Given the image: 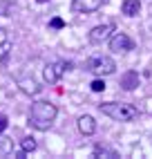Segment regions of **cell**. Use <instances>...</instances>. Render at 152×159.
Listing matches in <instances>:
<instances>
[{"label": "cell", "instance_id": "obj_1", "mask_svg": "<svg viewBox=\"0 0 152 159\" xmlns=\"http://www.w3.org/2000/svg\"><path fill=\"white\" fill-rule=\"evenodd\" d=\"M56 114H58V110H56L54 103L36 101V103H31V108H29V125L36 128V130H49L54 119H56Z\"/></svg>", "mask_w": 152, "mask_h": 159}, {"label": "cell", "instance_id": "obj_2", "mask_svg": "<svg viewBox=\"0 0 152 159\" xmlns=\"http://www.w3.org/2000/svg\"><path fill=\"white\" fill-rule=\"evenodd\" d=\"M99 110L110 116L114 121H121V123H127V121H134L139 116V110L130 103H116V101H107V103H99Z\"/></svg>", "mask_w": 152, "mask_h": 159}, {"label": "cell", "instance_id": "obj_3", "mask_svg": "<svg viewBox=\"0 0 152 159\" xmlns=\"http://www.w3.org/2000/svg\"><path fill=\"white\" fill-rule=\"evenodd\" d=\"M85 70L96 74V76H110V74L116 72V63L110 56L99 54V56H90L87 61H85Z\"/></svg>", "mask_w": 152, "mask_h": 159}, {"label": "cell", "instance_id": "obj_4", "mask_svg": "<svg viewBox=\"0 0 152 159\" xmlns=\"http://www.w3.org/2000/svg\"><path fill=\"white\" fill-rule=\"evenodd\" d=\"M110 49L114 52V54H125V52L134 49V40L127 34H123V31H118V34L110 36Z\"/></svg>", "mask_w": 152, "mask_h": 159}, {"label": "cell", "instance_id": "obj_5", "mask_svg": "<svg viewBox=\"0 0 152 159\" xmlns=\"http://www.w3.org/2000/svg\"><path fill=\"white\" fill-rule=\"evenodd\" d=\"M112 31H114V23H105V25H96L92 31H90V43H94V45H101V43H105V40H110V36H112Z\"/></svg>", "mask_w": 152, "mask_h": 159}, {"label": "cell", "instance_id": "obj_6", "mask_svg": "<svg viewBox=\"0 0 152 159\" xmlns=\"http://www.w3.org/2000/svg\"><path fill=\"white\" fill-rule=\"evenodd\" d=\"M103 7V0H72V9L78 14H92Z\"/></svg>", "mask_w": 152, "mask_h": 159}, {"label": "cell", "instance_id": "obj_7", "mask_svg": "<svg viewBox=\"0 0 152 159\" xmlns=\"http://www.w3.org/2000/svg\"><path fill=\"white\" fill-rule=\"evenodd\" d=\"M18 88H20V92H25V94H29V97H36V94L40 92V85L31 79V76H18Z\"/></svg>", "mask_w": 152, "mask_h": 159}, {"label": "cell", "instance_id": "obj_8", "mask_svg": "<svg viewBox=\"0 0 152 159\" xmlns=\"http://www.w3.org/2000/svg\"><path fill=\"white\" fill-rule=\"evenodd\" d=\"M76 125H78V132H81V134H85V137H90V134H94V132H96V121H94V116H90V114L78 116Z\"/></svg>", "mask_w": 152, "mask_h": 159}, {"label": "cell", "instance_id": "obj_9", "mask_svg": "<svg viewBox=\"0 0 152 159\" xmlns=\"http://www.w3.org/2000/svg\"><path fill=\"white\" fill-rule=\"evenodd\" d=\"M139 83H141V79H139V74H136V72H125L123 76H121V88H123L125 92L136 90V88H139Z\"/></svg>", "mask_w": 152, "mask_h": 159}, {"label": "cell", "instance_id": "obj_10", "mask_svg": "<svg viewBox=\"0 0 152 159\" xmlns=\"http://www.w3.org/2000/svg\"><path fill=\"white\" fill-rule=\"evenodd\" d=\"M42 79H45V83H49V85H54V83L60 79V72L56 67V63H47V65L42 67Z\"/></svg>", "mask_w": 152, "mask_h": 159}, {"label": "cell", "instance_id": "obj_11", "mask_svg": "<svg viewBox=\"0 0 152 159\" xmlns=\"http://www.w3.org/2000/svg\"><path fill=\"white\" fill-rule=\"evenodd\" d=\"M121 11L125 14V16H139V11H141V2L139 0H123V5H121Z\"/></svg>", "mask_w": 152, "mask_h": 159}, {"label": "cell", "instance_id": "obj_12", "mask_svg": "<svg viewBox=\"0 0 152 159\" xmlns=\"http://www.w3.org/2000/svg\"><path fill=\"white\" fill-rule=\"evenodd\" d=\"M14 152V141L9 137H0V157H7Z\"/></svg>", "mask_w": 152, "mask_h": 159}, {"label": "cell", "instance_id": "obj_13", "mask_svg": "<svg viewBox=\"0 0 152 159\" xmlns=\"http://www.w3.org/2000/svg\"><path fill=\"white\" fill-rule=\"evenodd\" d=\"M36 148H38V143H36L34 137H25V139L20 141V150H25L27 155H29V152H34Z\"/></svg>", "mask_w": 152, "mask_h": 159}, {"label": "cell", "instance_id": "obj_14", "mask_svg": "<svg viewBox=\"0 0 152 159\" xmlns=\"http://www.w3.org/2000/svg\"><path fill=\"white\" fill-rule=\"evenodd\" d=\"M94 157H118V152L112 150V148H105V146H96L94 148Z\"/></svg>", "mask_w": 152, "mask_h": 159}, {"label": "cell", "instance_id": "obj_15", "mask_svg": "<svg viewBox=\"0 0 152 159\" xmlns=\"http://www.w3.org/2000/svg\"><path fill=\"white\" fill-rule=\"evenodd\" d=\"M90 88H92V92H103V90H105V81H103V79H94V81L90 83Z\"/></svg>", "mask_w": 152, "mask_h": 159}, {"label": "cell", "instance_id": "obj_16", "mask_svg": "<svg viewBox=\"0 0 152 159\" xmlns=\"http://www.w3.org/2000/svg\"><path fill=\"white\" fill-rule=\"evenodd\" d=\"M9 49H11V45H9V40H7V43H2V45H0V61H5V58L9 56Z\"/></svg>", "mask_w": 152, "mask_h": 159}, {"label": "cell", "instance_id": "obj_17", "mask_svg": "<svg viewBox=\"0 0 152 159\" xmlns=\"http://www.w3.org/2000/svg\"><path fill=\"white\" fill-rule=\"evenodd\" d=\"M49 27H51V29H63V27H65V20H63V18H51V20H49Z\"/></svg>", "mask_w": 152, "mask_h": 159}, {"label": "cell", "instance_id": "obj_18", "mask_svg": "<svg viewBox=\"0 0 152 159\" xmlns=\"http://www.w3.org/2000/svg\"><path fill=\"white\" fill-rule=\"evenodd\" d=\"M7 40H9V36H7V29H2V27H0V45H2V43H7Z\"/></svg>", "mask_w": 152, "mask_h": 159}, {"label": "cell", "instance_id": "obj_19", "mask_svg": "<svg viewBox=\"0 0 152 159\" xmlns=\"http://www.w3.org/2000/svg\"><path fill=\"white\" fill-rule=\"evenodd\" d=\"M5 128H7V116H5V114H0V132H2Z\"/></svg>", "mask_w": 152, "mask_h": 159}, {"label": "cell", "instance_id": "obj_20", "mask_svg": "<svg viewBox=\"0 0 152 159\" xmlns=\"http://www.w3.org/2000/svg\"><path fill=\"white\" fill-rule=\"evenodd\" d=\"M38 2H47V0H38Z\"/></svg>", "mask_w": 152, "mask_h": 159}]
</instances>
